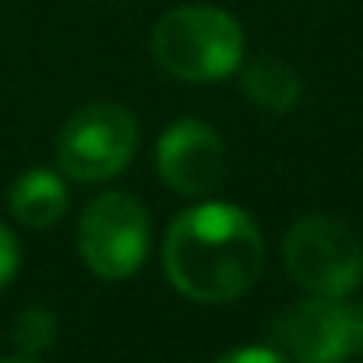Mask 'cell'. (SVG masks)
I'll return each mask as SVG.
<instances>
[{
	"instance_id": "obj_2",
	"label": "cell",
	"mask_w": 363,
	"mask_h": 363,
	"mask_svg": "<svg viewBox=\"0 0 363 363\" xmlns=\"http://www.w3.org/2000/svg\"><path fill=\"white\" fill-rule=\"evenodd\" d=\"M152 53L159 67L180 82H219L240 67L243 32L226 11L191 4L155 25Z\"/></svg>"
},
{
	"instance_id": "obj_4",
	"label": "cell",
	"mask_w": 363,
	"mask_h": 363,
	"mask_svg": "<svg viewBox=\"0 0 363 363\" xmlns=\"http://www.w3.org/2000/svg\"><path fill=\"white\" fill-rule=\"evenodd\" d=\"M138 148V121L121 103H92L64 123L57 138L60 169L71 180L96 184L121 173Z\"/></svg>"
},
{
	"instance_id": "obj_3",
	"label": "cell",
	"mask_w": 363,
	"mask_h": 363,
	"mask_svg": "<svg viewBox=\"0 0 363 363\" xmlns=\"http://www.w3.org/2000/svg\"><path fill=\"white\" fill-rule=\"evenodd\" d=\"M286 268L307 293L342 300L363 279V247L350 226L307 216L286 233Z\"/></svg>"
},
{
	"instance_id": "obj_11",
	"label": "cell",
	"mask_w": 363,
	"mask_h": 363,
	"mask_svg": "<svg viewBox=\"0 0 363 363\" xmlns=\"http://www.w3.org/2000/svg\"><path fill=\"white\" fill-rule=\"evenodd\" d=\"M18 261H21V250H18V240L14 233L0 223V286H7L18 272Z\"/></svg>"
},
{
	"instance_id": "obj_6",
	"label": "cell",
	"mask_w": 363,
	"mask_h": 363,
	"mask_svg": "<svg viewBox=\"0 0 363 363\" xmlns=\"http://www.w3.org/2000/svg\"><path fill=\"white\" fill-rule=\"evenodd\" d=\"M272 342L296 363H339L353 353V307L314 296L272 321Z\"/></svg>"
},
{
	"instance_id": "obj_10",
	"label": "cell",
	"mask_w": 363,
	"mask_h": 363,
	"mask_svg": "<svg viewBox=\"0 0 363 363\" xmlns=\"http://www.w3.org/2000/svg\"><path fill=\"white\" fill-rule=\"evenodd\" d=\"M53 339H57V318H53L46 307H28V311H21V318L14 321V342H18L28 357L50 350Z\"/></svg>"
},
{
	"instance_id": "obj_7",
	"label": "cell",
	"mask_w": 363,
	"mask_h": 363,
	"mask_svg": "<svg viewBox=\"0 0 363 363\" xmlns=\"http://www.w3.org/2000/svg\"><path fill=\"white\" fill-rule=\"evenodd\" d=\"M155 169L177 194L201 198L226 177L223 138L201 121H177L155 145Z\"/></svg>"
},
{
	"instance_id": "obj_13",
	"label": "cell",
	"mask_w": 363,
	"mask_h": 363,
	"mask_svg": "<svg viewBox=\"0 0 363 363\" xmlns=\"http://www.w3.org/2000/svg\"><path fill=\"white\" fill-rule=\"evenodd\" d=\"M353 353H363V307H353Z\"/></svg>"
},
{
	"instance_id": "obj_1",
	"label": "cell",
	"mask_w": 363,
	"mask_h": 363,
	"mask_svg": "<svg viewBox=\"0 0 363 363\" xmlns=\"http://www.w3.org/2000/svg\"><path fill=\"white\" fill-rule=\"evenodd\" d=\"M162 261L169 282L184 296L198 303H226L254 286L264 243L243 208L208 201L177 216L166 233Z\"/></svg>"
},
{
	"instance_id": "obj_12",
	"label": "cell",
	"mask_w": 363,
	"mask_h": 363,
	"mask_svg": "<svg viewBox=\"0 0 363 363\" xmlns=\"http://www.w3.org/2000/svg\"><path fill=\"white\" fill-rule=\"evenodd\" d=\"M216 363H289L279 350H268V346H243V350H233L226 357H219Z\"/></svg>"
},
{
	"instance_id": "obj_9",
	"label": "cell",
	"mask_w": 363,
	"mask_h": 363,
	"mask_svg": "<svg viewBox=\"0 0 363 363\" xmlns=\"http://www.w3.org/2000/svg\"><path fill=\"white\" fill-rule=\"evenodd\" d=\"M243 92L254 99V106L268 110V113H286L296 106L300 99V78L289 64L275 60V57H257L243 67L240 74Z\"/></svg>"
},
{
	"instance_id": "obj_14",
	"label": "cell",
	"mask_w": 363,
	"mask_h": 363,
	"mask_svg": "<svg viewBox=\"0 0 363 363\" xmlns=\"http://www.w3.org/2000/svg\"><path fill=\"white\" fill-rule=\"evenodd\" d=\"M0 363H39V360H35V357H28V353H25V357H11V360H0Z\"/></svg>"
},
{
	"instance_id": "obj_8",
	"label": "cell",
	"mask_w": 363,
	"mask_h": 363,
	"mask_svg": "<svg viewBox=\"0 0 363 363\" xmlns=\"http://www.w3.org/2000/svg\"><path fill=\"white\" fill-rule=\"evenodd\" d=\"M67 212V187L50 169H32L11 187V216L32 230L53 226Z\"/></svg>"
},
{
	"instance_id": "obj_5",
	"label": "cell",
	"mask_w": 363,
	"mask_h": 363,
	"mask_svg": "<svg viewBox=\"0 0 363 363\" xmlns=\"http://www.w3.org/2000/svg\"><path fill=\"white\" fill-rule=\"evenodd\" d=\"M152 240L148 212L134 194L110 191L96 198L78 223V250L99 279H127L141 268Z\"/></svg>"
}]
</instances>
